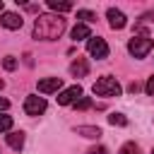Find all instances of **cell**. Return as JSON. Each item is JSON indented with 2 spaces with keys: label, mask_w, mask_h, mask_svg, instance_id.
Masks as SVG:
<instances>
[{
  "label": "cell",
  "mask_w": 154,
  "mask_h": 154,
  "mask_svg": "<svg viewBox=\"0 0 154 154\" xmlns=\"http://www.w3.org/2000/svg\"><path fill=\"white\" fill-rule=\"evenodd\" d=\"M82 38H91V31L87 24H75L72 29V41H82Z\"/></svg>",
  "instance_id": "obj_12"
},
{
  "label": "cell",
  "mask_w": 154,
  "mask_h": 154,
  "mask_svg": "<svg viewBox=\"0 0 154 154\" xmlns=\"http://www.w3.org/2000/svg\"><path fill=\"white\" fill-rule=\"evenodd\" d=\"M65 31V19L60 14H38L34 22V38L55 41Z\"/></svg>",
  "instance_id": "obj_1"
},
{
  "label": "cell",
  "mask_w": 154,
  "mask_h": 154,
  "mask_svg": "<svg viewBox=\"0 0 154 154\" xmlns=\"http://www.w3.org/2000/svg\"><path fill=\"white\" fill-rule=\"evenodd\" d=\"M108 123H111V125H128V118H125L123 113H111V116H108Z\"/></svg>",
  "instance_id": "obj_15"
},
{
  "label": "cell",
  "mask_w": 154,
  "mask_h": 154,
  "mask_svg": "<svg viewBox=\"0 0 154 154\" xmlns=\"http://www.w3.org/2000/svg\"><path fill=\"white\" fill-rule=\"evenodd\" d=\"M36 87H38L41 94H53V91H58L63 87V79L60 77H46V79H38Z\"/></svg>",
  "instance_id": "obj_7"
},
{
  "label": "cell",
  "mask_w": 154,
  "mask_h": 154,
  "mask_svg": "<svg viewBox=\"0 0 154 154\" xmlns=\"http://www.w3.org/2000/svg\"><path fill=\"white\" fill-rule=\"evenodd\" d=\"M0 10H2V0H0Z\"/></svg>",
  "instance_id": "obj_26"
},
{
  "label": "cell",
  "mask_w": 154,
  "mask_h": 154,
  "mask_svg": "<svg viewBox=\"0 0 154 154\" xmlns=\"http://www.w3.org/2000/svg\"><path fill=\"white\" fill-rule=\"evenodd\" d=\"M106 17H108V24H111V29H123V26L128 24L125 14H123L120 10H116V7H111V10L106 12Z\"/></svg>",
  "instance_id": "obj_8"
},
{
  "label": "cell",
  "mask_w": 154,
  "mask_h": 154,
  "mask_svg": "<svg viewBox=\"0 0 154 154\" xmlns=\"http://www.w3.org/2000/svg\"><path fill=\"white\" fill-rule=\"evenodd\" d=\"M77 99H82V87H79V84H75V87H70V89H65V91L58 94V103H60V106L75 103Z\"/></svg>",
  "instance_id": "obj_6"
},
{
  "label": "cell",
  "mask_w": 154,
  "mask_h": 154,
  "mask_svg": "<svg viewBox=\"0 0 154 154\" xmlns=\"http://www.w3.org/2000/svg\"><path fill=\"white\" fill-rule=\"evenodd\" d=\"M77 19H84V22H96V14L89 12V10H77Z\"/></svg>",
  "instance_id": "obj_17"
},
{
  "label": "cell",
  "mask_w": 154,
  "mask_h": 154,
  "mask_svg": "<svg viewBox=\"0 0 154 154\" xmlns=\"http://www.w3.org/2000/svg\"><path fill=\"white\" fill-rule=\"evenodd\" d=\"M75 132H77V135H82V137H89V140L101 137V130H99V128H94V125H79V128H75Z\"/></svg>",
  "instance_id": "obj_11"
},
{
  "label": "cell",
  "mask_w": 154,
  "mask_h": 154,
  "mask_svg": "<svg viewBox=\"0 0 154 154\" xmlns=\"http://www.w3.org/2000/svg\"><path fill=\"white\" fill-rule=\"evenodd\" d=\"M7 144L12 149H22L24 147V132H10L7 135Z\"/></svg>",
  "instance_id": "obj_13"
},
{
  "label": "cell",
  "mask_w": 154,
  "mask_h": 154,
  "mask_svg": "<svg viewBox=\"0 0 154 154\" xmlns=\"http://www.w3.org/2000/svg\"><path fill=\"white\" fill-rule=\"evenodd\" d=\"M152 48H154V41H152L149 36H132L130 43H128V51H130L135 58H144Z\"/></svg>",
  "instance_id": "obj_3"
},
{
  "label": "cell",
  "mask_w": 154,
  "mask_h": 154,
  "mask_svg": "<svg viewBox=\"0 0 154 154\" xmlns=\"http://www.w3.org/2000/svg\"><path fill=\"white\" fill-rule=\"evenodd\" d=\"M128 89H130V91H132V94H137V91H140V84H137V82H132V84H130V87H128Z\"/></svg>",
  "instance_id": "obj_24"
},
{
  "label": "cell",
  "mask_w": 154,
  "mask_h": 154,
  "mask_svg": "<svg viewBox=\"0 0 154 154\" xmlns=\"http://www.w3.org/2000/svg\"><path fill=\"white\" fill-rule=\"evenodd\" d=\"M0 24H2L5 29H22L24 19H22L17 12H5V14H2V19H0Z\"/></svg>",
  "instance_id": "obj_9"
},
{
  "label": "cell",
  "mask_w": 154,
  "mask_h": 154,
  "mask_svg": "<svg viewBox=\"0 0 154 154\" xmlns=\"http://www.w3.org/2000/svg\"><path fill=\"white\" fill-rule=\"evenodd\" d=\"M91 91H94L96 96H120L123 89H120V84H118L116 77H101V79L94 82Z\"/></svg>",
  "instance_id": "obj_2"
},
{
  "label": "cell",
  "mask_w": 154,
  "mask_h": 154,
  "mask_svg": "<svg viewBox=\"0 0 154 154\" xmlns=\"http://www.w3.org/2000/svg\"><path fill=\"white\" fill-rule=\"evenodd\" d=\"M87 154H108V152H106V147H91Z\"/></svg>",
  "instance_id": "obj_22"
},
{
  "label": "cell",
  "mask_w": 154,
  "mask_h": 154,
  "mask_svg": "<svg viewBox=\"0 0 154 154\" xmlns=\"http://www.w3.org/2000/svg\"><path fill=\"white\" fill-rule=\"evenodd\" d=\"M144 91H147V94H152V96H154V75H152V77H149V79H147V84H144Z\"/></svg>",
  "instance_id": "obj_21"
},
{
  "label": "cell",
  "mask_w": 154,
  "mask_h": 154,
  "mask_svg": "<svg viewBox=\"0 0 154 154\" xmlns=\"http://www.w3.org/2000/svg\"><path fill=\"white\" fill-rule=\"evenodd\" d=\"M46 111V99L43 96H26L24 101V113L26 116H41Z\"/></svg>",
  "instance_id": "obj_5"
},
{
  "label": "cell",
  "mask_w": 154,
  "mask_h": 154,
  "mask_svg": "<svg viewBox=\"0 0 154 154\" xmlns=\"http://www.w3.org/2000/svg\"><path fill=\"white\" fill-rule=\"evenodd\" d=\"M120 154H142V152H140V147L135 142H128V144L120 147Z\"/></svg>",
  "instance_id": "obj_16"
},
{
  "label": "cell",
  "mask_w": 154,
  "mask_h": 154,
  "mask_svg": "<svg viewBox=\"0 0 154 154\" xmlns=\"http://www.w3.org/2000/svg\"><path fill=\"white\" fill-rule=\"evenodd\" d=\"M48 7H51L53 12H70L75 5L67 2V0H63V2H58V0H48Z\"/></svg>",
  "instance_id": "obj_14"
},
{
  "label": "cell",
  "mask_w": 154,
  "mask_h": 154,
  "mask_svg": "<svg viewBox=\"0 0 154 154\" xmlns=\"http://www.w3.org/2000/svg\"><path fill=\"white\" fill-rule=\"evenodd\" d=\"M2 87H5V82H2V79H0V89H2Z\"/></svg>",
  "instance_id": "obj_25"
},
{
  "label": "cell",
  "mask_w": 154,
  "mask_h": 154,
  "mask_svg": "<svg viewBox=\"0 0 154 154\" xmlns=\"http://www.w3.org/2000/svg\"><path fill=\"white\" fill-rule=\"evenodd\" d=\"M87 51H89V55H94L96 60H103V58H108V43H106L103 38H99V36H91V38H89V43H87Z\"/></svg>",
  "instance_id": "obj_4"
},
{
  "label": "cell",
  "mask_w": 154,
  "mask_h": 154,
  "mask_svg": "<svg viewBox=\"0 0 154 154\" xmlns=\"http://www.w3.org/2000/svg\"><path fill=\"white\" fill-rule=\"evenodd\" d=\"M7 108H10V101H7V99H2V96H0V111H7Z\"/></svg>",
  "instance_id": "obj_23"
},
{
  "label": "cell",
  "mask_w": 154,
  "mask_h": 154,
  "mask_svg": "<svg viewBox=\"0 0 154 154\" xmlns=\"http://www.w3.org/2000/svg\"><path fill=\"white\" fill-rule=\"evenodd\" d=\"M89 106H91V99H89V96H82V99L75 101V108H77V111H87Z\"/></svg>",
  "instance_id": "obj_18"
},
{
  "label": "cell",
  "mask_w": 154,
  "mask_h": 154,
  "mask_svg": "<svg viewBox=\"0 0 154 154\" xmlns=\"http://www.w3.org/2000/svg\"><path fill=\"white\" fill-rule=\"evenodd\" d=\"M70 72H72L75 77H87V72H89V63H87L84 58H77V60H72V65H70Z\"/></svg>",
  "instance_id": "obj_10"
},
{
  "label": "cell",
  "mask_w": 154,
  "mask_h": 154,
  "mask_svg": "<svg viewBox=\"0 0 154 154\" xmlns=\"http://www.w3.org/2000/svg\"><path fill=\"white\" fill-rule=\"evenodd\" d=\"M2 65H5V70H14V67H17V60H14L12 55H7V58L2 60Z\"/></svg>",
  "instance_id": "obj_20"
},
{
  "label": "cell",
  "mask_w": 154,
  "mask_h": 154,
  "mask_svg": "<svg viewBox=\"0 0 154 154\" xmlns=\"http://www.w3.org/2000/svg\"><path fill=\"white\" fill-rule=\"evenodd\" d=\"M152 154H154V152H152Z\"/></svg>",
  "instance_id": "obj_27"
},
{
  "label": "cell",
  "mask_w": 154,
  "mask_h": 154,
  "mask_svg": "<svg viewBox=\"0 0 154 154\" xmlns=\"http://www.w3.org/2000/svg\"><path fill=\"white\" fill-rule=\"evenodd\" d=\"M12 128V118L10 116H0V132H10Z\"/></svg>",
  "instance_id": "obj_19"
}]
</instances>
